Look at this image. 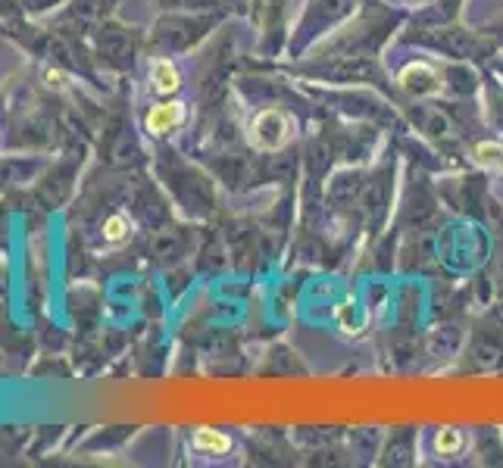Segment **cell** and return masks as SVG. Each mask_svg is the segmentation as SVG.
<instances>
[{
    "label": "cell",
    "mask_w": 503,
    "mask_h": 468,
    "mask_svg": "<svg viewBox=\"0 0 503 468\" xmlns=\"http://www.w3.org/2000/svg\"><path fill=\"white\" fill-rule=\"evenodd\" d=\"M422 44H428L431 50L444 57H454V59H475V57H485L488 41L481 35H472L469 29L463 25H444V29H428V35L422 38Z\"/></svg>",
    "instance_id": "1"
},
{
    "label": "cell",
    "mask_w": 503,
    "mask_h": 468,
    "mask_svg": "<svg viewBox=\"0 0 503 468\" xmlns=\"http://www.w3.org/2000/svg\"><path fill=\"white\" fill-rule=\"evenodd\" d=\"M291 116L285 113V110L278 107H269L263 110L257 119H253L251 125V144L257 150H263V154H272V150L285 147V141L291 137Z\"/></svg>",
    "instance_id": "2"
},
{
    "label": "cell",
    "mask_w": 503,
    "mask_h": 468,
    "mask_svg": "<svg viewBox=\"0 0 503 468\" xmlns=\"http://www.w3.org/2000/svg\"><path fill=\"white\" fill-rule=\"evenodd\" d=\"M410 119H413V125L422 131V135L428 137V141L435 144H456V125L454 119H450L447 113H444L441 107H416L413 113H410Z\"/></svg>",
    "instance_id": "3"
},
{
    "label": "cell",
    "mask_w": 503,
    "mask_h": 468,
    "mask_svg": "<svg viewBox=\"0 0 503 468\" xmlns=\"http://www.w3.org/2000/svg\"><path fill=\"white\" fill-rule=\"evenodd\" d=\"M181 122H185V103L181 101H163L144 116V128H147V135H154V137L169 135V131H175Z\"/></svg>",
    "instance_id": "4"
},
{
    "label": "cell",
    "mask_w": 503,
    "mask_h": 468,
    "mask_svg": "<svg viewBox=\"0 0 503 468\" xmlns=\"http://www.w3.org/2000/svg\"><path fill=\"white\" fill-rule=\"evenodd\" d=\"M401 88L407 91L410 97H435L444 91V84L426 63H410L407 69L401 72Z\"/></svg>",
    "instance_id": "5"
},
{
    "label": "cell",
    "mask_w": 503,
    "mask_h": 468,
    "mask_svg": "<svg viewBox=\"0 0 503 468\" xmlns=\"http://www.w3.org/2000/svg\"><path fill=\"white\" fill-rule=\"evenodd\" d=\"M150 88H154V94H160V97L179 94V88H181L179 66H175L172 59H166V57L154 59V66H150Z\"/></svg>",
    "instance_id": "6"
},
{
    "label": "cell",
    "mask_w": 503,
    "mask_h": 468,
    "mask_svg": "<svg viewBox=\"0 0 503 468\" xmlns=\"http://www.w3.org/2000/svg\"><path fill=\"white\" fill-rule=\"evenodd\" d=\"M325 75L341 78V82H363V78L375 75V66L366 57H341L338 63H331L329 69H325Z\"/></svg>",
    "instance_id": "7"
},
{
    "label": "cell",
    "mask_w": 503,
    "mask_h": 468,
    "mask_svg": "<svg viewBox=\"0 0 503 468\" xmlns=\"http://www.w3.org/2000/svg\"><path fill=\"white\" fill-rule=\"evenodd\" d=\"M359 194H363V175L357 172H344L329 184V200L338 207H350Z\"/></svg>",
    "instance_id": "8"
},
{
    "label": "cell",
    "mask_w": 503,
    "mask_h": 468,
    "mask_svg": "<svg viewBox=\"0 0 503 468\" xmlns=\"http://www.w3.org/2000/svg\"><path fill=\"white\" fill-rule=\"evenodd\" d=\"M500 359H503V350L498 344H491V340H479L472 350L469 368H475V372H494V368L500 366Z\"/></svg>",
    "instance_id": "9"
},
{
    "label": "cell",
    "mask_w": 503,
    "mask_h": 468,
    "mask_svg": "<svg viewBox=\"0 0 503 468\" xmlns=\"http://www.w3.org/2000/svg\"><path fill=\"white\" fill-rule=\"evenodd\" d=\"M128 234H132V219H128L126 213H110L107 219L101 222V237L107 243H122V241H128Z\"/></svg>",
    "instance_id": "10"
},
{
    "label": "cell",
    "mask_w": 503,
    "mask_h": 468,
    "mask_svg": "<svg viewBox=\"0 0 503 468\" xmlns=\"http://www.w3.org/2000/svg\"><path fill=\"white\" fill-rule=\"evenodd\" d=\"M194 446H198V450H204V453H210V456H222V453L232 450V440H228L222 431L200 428V431H194Z\"/></svg>",
    "instance_id": "11"
},
{
    "label": "cell",
    "mask_w": 503,
    "mask_h": 468,
    "mask_svg": "<svg viewBox=\"0 0 503 468\" xmlns=\"http://www.w3.org/2000/svg\"><path fill=\"white\" fill-rule=\"evenodd\" d=\"M410 463H413V446H410V437H407V444H401V434H397V437L391 440L388 450H384L382 465H410Z\"/></svg>",
    "instance_id": "12"
},
{
    "label": "cell",
    "mask_w": 503,
    "mask_h": 468,
    "mask_svg": "<svg viewBox=\"0 0 503 468\" xmlns=\"http://www.w3.org/2000/svg\"><path fill=\"white\" fill-rule=\"evenodd\" d=\"M475 163H481V166H494L503 172V147L500 144H479V147H475Z\"/></svg>",
    "instance_id": "13"
},
{
    "label": "cell",
    "mask_w": 503,
    "mask_h": 468,
    "mask_svg": "<svg viewBox=\"0 0 503 468\" xmlns=\"http://www.w3.org/2000/svg\"><path fill=\"white\" fill-rule=\"evenodd\" d=\"M460 450V431H454V428H444L441 434H437V453H444V456H450V453Z\"/></svg>",
    "instance_id": "14"
},
{
    "label": "cell",
    "mask_w": 503,
    "mask_h": 468,
    "mask_svg": "<svg viewBox=\"0 0 503 468\" xmlns=\"http://www.w3.org/2000/svg\"><path fill=\"white\" fill-rule=\"evenodd\" d=\"M156 253H160L163 260H169V256H175V253H179V237H175V234H163V237H160V243H156Z\"/></svg>",
    "instance_id": "15"
},
{
    "label": "cell",
    "mask_w": 503,
    "mask_h": 468,
    "mask_svg": "<svg viewBox=\"0 0 503 468\" xmlns=\"http://www.w3.org/2000/svg\"><path fill=\"white\" fill-rule=\"evenodd\" d=\"M498 278H500V285H503V250H500V260H498Z\"/></svg>",
    "instance_id": "16"
},
{
    "label": "cell",
    "mask_w": 503,
    "mask_h": 468,
    "mask_svg": "<svg viewBox=\"0 0 503 468\" xmlns=\"http://www.w3.org/2000/svg\"><path fill=\"white\" fill-rule=\"evenodd\" d=\"M413 4H426V0H413Z\"/></svg>",
    "instance_id": "17"
}]
</instances>
